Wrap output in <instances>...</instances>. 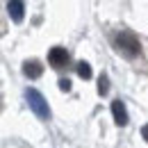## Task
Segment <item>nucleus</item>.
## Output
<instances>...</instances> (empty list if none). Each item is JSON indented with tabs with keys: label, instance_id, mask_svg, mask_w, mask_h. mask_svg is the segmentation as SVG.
Listing matches in <instances>:
<instances>
[{
	"label": "nucleus",
	"instance_id": "obj_9",
	"mask_svg": "<svg viewBox=\"0 0 148 148\" xmlns=\"http://www.w3.org/2000/svg\"><path fill=\"white\" fill-rule=\"evenodd\" d=\"M59 89H62V91H71V80H59Z\"/></svg>",
	"mask_w": 148,
	"mask_h": 148
},
{
	"label": "nucleus",
	"instance_id": "obj_7",
	"mask_svg": "<svg viewBox=\"0 0 148 148\" xmlns=\"http://www.w3.org/2000/svg\"><path fill=\"white\" fill-rule=\"evenodd\" d=\"M107 91H110V77L107 75H100L98 77V93L100 96H107Z\"/></svg>",
	"mask_w": 148,
	"mask_h": 148
},
{
	"label": "nucleus",
	"instance_id": "obj_2",
	"mask_svg": "<svg viewBox=\"0 0 148 148\" xmlns=\"http://www.w3.org/2000/svg\"><path fill=\"white\" fill-rule=\"evenodd\" d=\"M25 98H27L30 110L34 112L41 121H48V119H50V107H48V103H46V98H43V93H41V91H37V89H27V91H25Z\"/></svg>",
	"mask_w": 148,
	"mask_h": 148
},
{
	"label": "nucleus",
	"instance_id": "obj_4",
	"mask_svg": "<svg viewBox=\"0 0 148 148\" xmlns=\"http://www.w3.org/2000/svg\"><path fill=\"white\" fill-rule=\"evenodd\" d=\"M112 114H114V121H116V125H128L130 116H128V110H125V103L121 100V98H116L114 103H112Z\"/></svg>",
	"mask_w": 148,
	"mask_h": 148
},
{
	"label": "nucleus",
	"instance_id": "obj_8",
	"mask_svg": "<svg viewBox=\"0 0 148 148\" xmlns=\"http://www.w3.org/2000/svg\"><path fill=\"white\" fill-rule=\"evenodd\" d=\"M77 75H80L82 80H89V77H91V66H89L87 62H80V64H77Z\"/></svg>",
	"mask_w": 148,
	"mask_h": 148
},
{
	"label": "nucleus",
	"instance_id": "obj_1",
	"mask_svg": "<svg viewBox=\"0 0 148 148\" xmlns=\"http://www.w3.org/2000/svg\"><path fill=\"white\" fill-rule=\"evenodd\" d=\"M114 43H116V48L123 53L125 57H137L141 53V43H139V39L134 32H130V30H121L116 39H114Z\"/></svg>",
	"mask_w": 148,
	"mask_h": 148
},
{
	"label": "nucleus",
	"instance_id": "obj_10",
	"mask_svg": "<svg viewBox=\"0 0 148 148\" xmlns=\"http://www.w3.org/2000/svg\"><path fill=\"white\" fill-rule=\"evenodd\" d=\"M141 137H144V139H146V141H148V123H146V125H144V128H141Z\"/></svg>",
	"mask_w": 148,
	"mask_h": 148
},
{
	"label": "nucleus",
	"instance_id": "obj_5",
	"mask_svg": "<svg viewBox=\"0 0 148 148\" xmlns=\"http://www.w3.org/2000/svg\"><path fill=\"white\" fill-rule=\"evenodd\" d=\"M7 14L14 23H23L25 18V2L23 0H9L7 2Z\"/></svg>",
	"mask_w": 148,
	"mask_h": 148
},
{
	"label": "nucleus",
	"instance_id": "obj_6",
	"mask_svg": "<svg viewBox=\"0 0 148 148\" xmlns=\"http://www.w3.org/2000/svg\"><path fill=\"white\" fill-rule=\"evenodd\" d=\"M41 73H43V66H41L39 59H27V62H23V75H25V77L37 80V77H41Z\"/></svg>",
	"mask_w": 148,
	"mask_h": 148
},
{
	"label": "nucleus",
	"instance_id": "obj_3",
	"mask_svg": "<svg viewBox=\"0 0 148 148\" xmlns=\"http://www.w3.org/2000/svg\"><path fill=\"white\" fill-rule=\"evenodd\" d=\"M48 62H50L53 69H62V66H66V62H69V53H66V48H62V46L50 48V53H48Z\"/></svg>",
	"mask_w": 148,
	"mask_h": 148
}]
</instances>
